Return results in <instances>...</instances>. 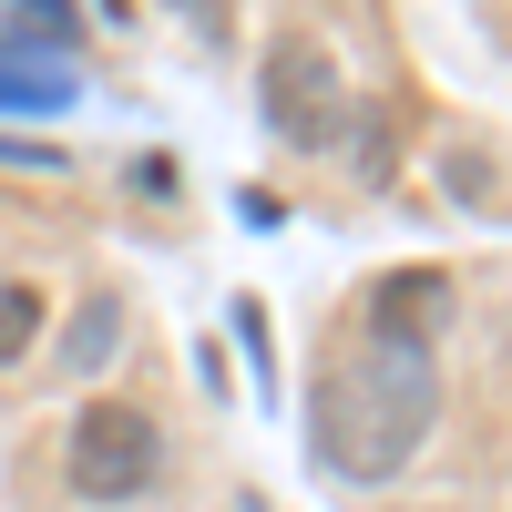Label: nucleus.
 I'll list each match as a JSON object with an SVG mask.
<instances>
[{"label":"nucleus","mask_w":512,"mask_h":512,"mask_svg":"<svg viewBox=\"0 0 512 512\" xmlns=\"http://www.w3.org/2000/svg\"><path fill=\"white\" fill-rule=\"evenodd\" d=\"M369 328H379V338H420V349H431V338L451 328V277H441V267L379 277V287H369Z\"/></svg>","instance_id":"20e7f679"},{"label":"nucleus","mask_w":512,"mask_h":512,"mask_svg":"<svg viewBox=\"0 0 512 512\" xmlns=\"http://www.w3.org/2000/svg\"><path fill=\"white\" fill-rule=\"evenodd\" d=\"M256 103H267V134H277V144L328 154V144H338V113H349V82H338L328 41L277 31V41H267V72H256Z\"/></svg>","instance_id":"7ed1b4c3"},{"label":"nucleus","mask_w":512,"mask_h":512,"mask_svg":"<svg viewBox=\"0 0 512 512\" xmlns=\"http://www.w3.org/2000/svg\"><path fill=\"white\" fill-rule=\"evenodd\" d=\"M93 11H103V21H123V11H134V0H93Z\"/></svg>","instance_id":"9b49d317"},{"label":"nucleus","mask_w":512,"mask_h":512,"mask_svg":"<svg viewBox=\"0 0 512 512\" xmlns=\"http://www.w3.org/2000/svg\"><path fill=\"white\" fill-rule=\"evenodd\" d=\"M441 420V359L420 338H379L359 328V349H338L308 390V441L338 482L379 492L390 472H410V451L431 441Z\"/></svg>","instance_id":"f257e3e1"},{"label":"nucleus","mask_w":512,"mask_h":512,"mask_svg":"<svg viewBox=\"0 0 512 512\" xmlns=\"http://www.w3.org/2000/svg\"><path fill=\"white\" fill-rule=\"evenodd\" d=\"M62 472H72L82 502H134V492H154V472H164L154 410H134V400H82L72 431H62Z\"/></svg>","instance_id":"f03ea898"},{"label":"nucleus","mask_w":512,"mask_h":512,"mask_svg":"<svg viewBox=\"0 0 512 512\" xmlns=\"http://www.w3.org/2000/svg\"><path fill=\"white\" fill-rule=\"evenodd\" d=\"M11 21H21V31H41V41H62V52H72V31H82L72 0H11Z\"/></svg>","instance_id":"9d476101"},{"label":"nucleus","mask_w":512,"mask_h":512,"mask_svg":"<svg viewBox=\"0 0 512 512\" xmlns=\"http://www.w3.org/2000/svg\"><path fill=\"white\" fill-rule=\"evenodd\" d=\"M41 318H52V308H41V287H21V277H0V369H11V359H31V338H41Z\"/></svg>","instance_id":"6e6552de"},{"label":"nucleus","mask_w":512,"mask_h":512,"mask_svg":"<svg viewBox=\"0 0 512 512\" xmlns=\"http://www.w3.org/2000/svg\"><path fill=\"white\" fill-rule=\"evenodd\" d=\"M62 103H72V62L0 41V113H62Z\"/></svg>","instance_id":"39448f33"},{"label":"nucleus","mask_w":512,"mask_h":512,"mask_svg":"<svg viewBox=\"0 0 512 512\" xmlns=\"http://www.w3.org/2000/svg\"><path fill=\"white\" fill-rule=\"evenodd\" d=\"M113 349H123V297H93L72 318V338H62V369H103Z\"/></svg>","instance_id":"0eeeda50"},{"label":"nucleus","mask_w":512,"mask_h":512,"mask_svg":"<svg viewBox=\"0 0 512 512\" xmlns=\"http://www.w3.org/2000/svg\"><path fill=\"white\" fill-rule=\"evenodd\" d=\"M338 134H349V175L359 185H390V103H349V113H338Z\"/></svg>","instance_id":"423d86ee"},{"label":"nucleus","mask_w":512,"mask_h":512,"mask_svg":"<svg viewBox=\"0 0 512 512\" xmlns=\"http://www.w3.org/2000/svg\"><path fill=\"white\" fill-rule=\"evenodd\" d=\"M441 185H451V205H502V175H492V144H451V164H441Z\"/></svg>","instance_id":"1a4fd4ad"}]
</instances>
